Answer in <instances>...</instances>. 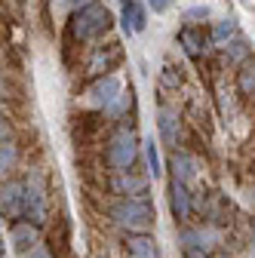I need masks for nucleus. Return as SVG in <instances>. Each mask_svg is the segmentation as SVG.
Returning <instances> with one entry per match:
<instances>
[{"label": "nucleus", "instance_id": "nucleus-1", "mask_svg": "<svg viewBox=\"0 0 255 258\" xmlns=\"http://www.w3.org/2000/svg\"><path fill=\"white\" fill-rule=\"evenodd\" d=\"M108 218L126 234H148L154 228V206L151 200H114L108 206Z\"/></svg>", "mask_w": 255, "mask_h": 258}, {"label": "nucleus", "instance_id": "nucleus-2", "mask_svg": "<svg viewBox=\"0 0 255 258\" xmlns=\"http://www.w3.org/2000/svg\"><path fill=\"white\" fill-rule=\"evenodd\" d=\"M139 136H136V129L133 126H117L111 139H108V148H105V163L108 169L117 175V172H130L136 169V160H139Z\"/></svg>", "mask_w": 255, "mask_h": 258}, {"label": "nucleus", "instance_id": "nucleus-3", "mask_svg": "<svg viewBox=\"0 0 255 258\" xmlns=\"http://www.w3.org/2000/svg\"><path fill=\"white\" fill-rule=\"evenodd\" d=\"M111 25H114L111 13L99 4V7H89V10L71 16V22H68V37L77 40V43L99 40V37H105L108 31H111Z\"/></svg>", "mask_w": 255, "mask_h": 258}, {"label": "nucleus", "instance_id": "nucleus-4", "mask_svg": "<svg viewBox=\"0 0 255 258\" xmlns=\"http://www.w3.org/2000/svg\"><path fill=\"white\" fill-rule=\"evenodd\" d=\"M49 218V200H46V184L40 172H31L25 178V221L43 228Z\"/></svg>", "mask_w": 255, "mask_h": 258}, {"label": "nucleus", "instance_id": "nucleus-5", "mask_svg": "<svg viewBox=\"0 0 255 258\" xmlns=\"http://www.w3.org/2000/svg\"><path fill=\"white\" fill-rule=\"evenodd\" d=\"M0 215L10 218L13 224L25 218V181L4 178V187H0Z\"/></svg>", "mask_w": 255, "mask_h": 258}, {"label": "nucleus", "instance_id": "nucleus-6", "mask_svg": "<svg viewBox=\"0 0 255 258\" xmlns=\"http://www.w3.org/2000/svg\"><path fill=\"white\" fill-rule=\"evenodd\" d=\"M120 92H123V86H120V80H117L114 74H111V77H99V80H89V86H86V92H83V102H86L89 108L108 111Z\"/></svg>", "mask_w": 255, "mask_h": 258}, {"label": "nucleus", "instance_id": "nucleus-7", "mask_svg": "<svg viewBox=\"0 0 255 258\" xmlns=\"http://www.w3.org/2000/svg\"><path fill=\"white\" fill-rule=\"evenodd\" d=\"M108 184L114 194H120V200H148V175L139 169L117 172V175H111Z\"/></svg>", "mask_w": 255, "mask_h": 258}, {"label": "nucleus", "instance_id": "nucleus-8", "mask_svg": "<svg viewBox=\"0 0 255 258\" xmlns=\"http://www.w3.org/2000/svg\"><path fill=\"white\" fill-rule=\"evenodd\" d=\"M123 61V49L120 43H108V46H99L92 52L89 64H86V77L89 80H99V77H111V71Z\"/></svg>", "mask_w": 255, "mask_h": 258}, {"label": "nucleus", "instance_id": "nucleus-9", "mask_svg": "<svg viewBox=\"0 0 255 258\" xmlns=\"http://www.w3.org/2000/svg\"><path fill=\"white\" fill-rule=\"evenodd\" d=\"M10 243L19 255H28V252H34L40 246V228L37 224H31V221H16L10 224Z\"/></svg>", "mask_w": 255, "mask_h": 258}, {"label": "nucleus", "instance_id": "nucleus-10", "mask_svg": "<svg viewBox=\"0 0 255 258\" xmlns=\"http://www.w3.org/2000/svg\"><path fill=\"white\" fill-rule=\"evenodd\" d=\"M157 129H160V139L163 145H178V136H181V120H178V111L169 108V105H160L157 111Z\"/></svg>", "mask_w": 255, "mask_h": 258}, {"label": "nucleus", "instance_id": "nucleus-11", "mask_svg": "<svg viewBox=\"0 0 255 258\" xmlns=\"http://www.w3.org/2000/svg\"><path fill=\"white\" fill-rule=\"evenodd\" d=\"M123 249H126L130 258H163L160 246H157V240L151 234H126Z\"/></svg>", "mask_w": 255, "mask_h": 258}, {"label": "nucleus", "instance_id": "nucleus-12", "mask_svg": "<svg viewBox=\"0 0 255 258\" xmlns=\"http://www.w3.org/2000/svg\"><path fill=\"white\" fill-rule=\"evenodd\" d=\"M169 209H172L175 221H187L190 218V209H194V200H190L187 184H181L175 178L169 181Z\"/></svg>", "mask_w": 255, "mask_h": 258}, {"label": "nucleus", "instance_id": "nucleus-13", "mask_svg": "<svg viewBox=\"0 0 255 258\" xmlns=\"http://www.w3.org/2000/svg\"><path fill=\"white\" fill-rule=\"evenodd\" d=\"M212 37L209 34H203V28H197V25H184L181 31H178V43L184 46V52L190 55V58H200L203 52H206V43H209Z\"/></svg>", "mask_w": 255, "mask_h": 258}, {"label": "nucleus", "instance_id": "nucleus-14", "mask_svg": "<svg viewBox=\"0 0 255 258\" xmlns=\"http://www.w3.org/2000/svg\"><path fill=\"white\" fill-rule=\"evenodd\" d=\"M169 169H172V178L181 181V184H190L197 178V160L190 157L187 151H175L172 160H169Z\"/></svg>", "mask_w": 255, "mask_h": 258}, {"label": "nucleus", "instance_id": "nucleus-15", "mask_svg": "<svg viewBox=\"0 0 255 258\" xmlns=\"http://www.w3.org/2000/svg\"><path fill=\"white\" fill-rule=\"evenodd\" d=\"M120 19H123V31H126V34H139V31H145V25H148L145 10H142L139 0H123Z\"/></svg>", "mask_w": 255, "mask_h": 258}, {"label": "nucleus", "instance_id": "nucleus-16", "mask_svg": "<svg viewBox=\"0 0 255 258\" xmlns=\"http://www.w3.org/2000/svg\"><path fill=\"white\" fill-rule=\"evenodd\" d=\"M221 49H225V61L237 64V68H240V64H246V61L252 58V43H249L246 37H234L231 43H225Z\"/></svg>", "mask_w": 255, "mask_h": 258}, {"label": "nucleus", "instance_id": "nucleus-17", "mask_svg": "<svg viewBox=\"0 0 255 258\" xmlns=\"http://www.w3.org/2000/svg\"><path fill=\"white\" fill-rule=\"evenodd\" d=\"M209 37H212V43H231V40L237 37V19H234V16H228V19L215 22V25H212V31H209Z\"/></svg>", "mask_w": 255, "mask_h": 258}, {"label": "nucleus", "instance_id": "nucleus-18", "mask_svg": "<svg viewBox=\"0 0 255 258\" xmlns=\"http://www.w3.org/2000/svg\"><path fill=\"white\" fill-rule=\"evenodd\" d=\"M237 92L240 95H255V58L240 64V71H237Z\"/></svg>", "mask_w": 255, "mask_h": 258}, {"label": "nucleus", "instance_id": "nucleus-19", "mask_svg": "<svg viewBox=\"0 0 255 258\" xmlns=\"http://www.w3.org/2000/svg\"><path fill=\"white\" fill-rule=\"evenodd\" d=\"M16 163H19V148L13 139L4 136V145H0V169H4V178L16 169Z\"/></svg>", "mask_w": 255, "mask_h": 258}, {"label": "nucleus", "instance_id": "nucleus-20", "mask_svg": "<svg viewBox=\"0 0 255 258\" xmlns=\"http://www.w3.org/2000/svg\"><path fill=\"white\" fill-rule=\"evenodd\" d=\"M130 108H133V89H123V92L117 95V99H114V105H111L105 114H108V117H114V120H120V117H123L126 111H130Z\"/></svg>", "mask_w": 255, "mask_h": 258}, {"label": "nucleus", "instance_id": "nucleus-21", "mask_svg": "<svg viewBox=\"0 0 255 258\" xmlns=\"http://www.w3.org/2000/svg\"><path fill=\"white\" fill-rule=\"evenodd\" d=\"M145 157H148V172L157 178V175L163 172V163H160V151H157V142L154 139L145 142Z\"/></svg>", "mask_w": 255, "mask_h": 258}, {"label": "nucleus", "instance_id": "nucleus-22", "mask_svg": "<svg viewBox=\"0 0 255 258\" xmlns=\"http://www.w3.org/2000/svg\"><path fill=\"white\" fill-rule=\"evenodd\" d=\"M160 83H163L166 89H178V86H181V71H175L172 64H166V68L160 71Z\"/></svg>", "mask_w": 255, "mask_h": 258}, {"label": "nucleus", "instance_id": "nucleus-23", "mask_svg": "<svg viewBox=\"0 0 255 258\" xmlns=\"http://www.w3.org/2000/svg\"><path fill=\"white\" fill-rule=\"evenodd\" d=\"M212 13H209V7L206 4H200V7H190V10H184V22L187 25H197V22H206Z\"/></svg>", "mask_w": 255, "mask_h": 258}, {"label": "nucleus", "instance_id": "nucleus-24", "mask_svg": "<svg viewBox=\"0 0 255 258\" xmlns=\"http://www.w3.org/2000/svg\"><path fill=\"white\" fill-rule=\"evenodd\" d=\"M148 7H151L154 13H166V10L172 7V0H148Z\"/></svg>", "mask_w": 255, "mask_h": 258}, {"label": "nucleus", "instance_id": "nucleus-25", "mask_svg": "<svg viewBox=\"0 0 255 258\" xmlns=\"http://www.w3.org/2000/svg\"><path fill=\"white\" fill-rule=\"evenodd\" d=\"M71 7H74V13H83L89 7H99V0H71Z\"/></svg>", "mask_w": 255, "mask_h": 258}, {"label": "nucleus", "instance_id": "nucleus-26", "mask_svg": "<svg viewBox=\"0 0 255 258\" xmlns=\"http://www.w3.org/2000/svg\"><path fill=\"white\" fill-rule=\"evenodd\" d=\"M22 258H52V252H49V249H43V246H37L34 252H28V255H22Z\"/></svg>", "mask_w": 255, "mask_h": 258}, {"label": "nucleus", "instance_id": "nucleus-27", "mask_svg": "<svg viewBox=\"0 0 255 258\" xmlns=\"http://www.w3.org/2000/svg\"><path fill=\"white\" fill-rule=\"evenodd\" d=\"M187 258H209L203 249H187Z\"/></svg>", "mask_w": 255, "mask_h": 258}, {"label": "nucleus", "instance_id": "nucleus-28", "mask_svg": "<svg viewBox=\"0 0 255 258\" xmlns=\"http://www.w3.org/2000/svg\"><path fill=\"white\" fill-rule=\"evenodd\" d=\"M55 4H71V0H55Z\"/></svg>", "mask_w": 255, "mask_h": 258}, {"label": "nucleus", "instance_id": "nucleus-29", "mask_svg": "<svg viewBox=\"0 0 255 258\" xmlns=\"http://www.w3.org/2000/svg\"><path fill=\"white\" fill-rule=\"evenodd\" d=\"M215 258H225V255H215Z\"/></svg>", "mask_w": 255, "mask_h": 258}]
</instances>
